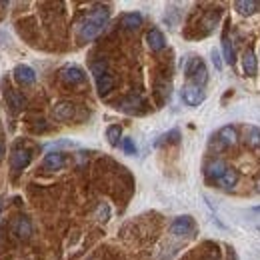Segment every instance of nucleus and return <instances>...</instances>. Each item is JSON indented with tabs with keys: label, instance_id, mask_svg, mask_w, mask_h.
Returning a JSON list of instances; mask_svg holds the SVG:
<instances>
[{
	"label": "nucleus",
	"instance_id": "obj_1",
	"mask_svg": "<svg viewBox=\"0 0 260 260\" xmlns=\"http://www.w3.org/2000/svg\"><path fill=\"white\" fill-rule=\"evenodd\" d=\"M110 18V10L106 6H94L90 12H86L78 24H76V34L80 42H90L94 40L98 34L104 30L106 22Z\"/></svg>",
	"mask_w": 260,
	"mask_h": 260
},
{
	"label": "nucleus",
	"instance_id": "obj_2",
	"mask_svg": "<svg viewBox=\"0 0 260 260\" xmlns=\"http://www.w3.org/2000/svg\"><path fill=\"white\" fill-rule=\"evenodd\" d=\"M184 74H186V78L192 84L200 86V88H204V84L208 82V68H206L204 60L200 56H188L186 58V62H184Z\"/></svg>",
	"mask_w": 260,
	"mask_h": 260
},
{
	"label": "nucleus",
	"instance_id": "obj_3",
	"mask_svg": "<svg viewBox=\"0 0 260 260\" xmlns=\"http://www.w3.org/2000/svg\"><path fill=\"white\" fill-rule=\"evenodd\" d=\"M236 140H238L236 128H234V126H222V128L214 134V138H212V148H216V150H224V148L234 146Z\"/></svg>",
	"mask_w": 260,
	"mask_h": 260
},
{
	"label": "nucleus",
	"instance_id": "obj_4",
	"mask_svg": "<svg viewBox=\"0 0 260 260\" xmlns=\"http://www.w3.org/2000/svg\"><path fill=\"white\" fill-rule=\"evenodd\" d=\"M32 162V152L28 148H22V146H14L12 154H10V168L14 172H22L28 164Z\"/></svg>",
	"mask_w": 260,
	"mask_h": 260
},
{
	"label": "nucleus",
	"instance_id": "obj_5",
	"mask_svg": "<svg viewBox=\"0 0 260 260\" xmlns=\"http://www.w3.org/2000/svg\"><path fill=\"white\" fill-rule=\"evenodd\" d=\"M180 98H182V102H184L186 106H198V104L204 102L206 94H204V90H202L200 86H196V84H192V82H188V84L182 86Z\"/></svg>",
	"mask_w": 260,
	"mask_h": 260
},
{
	"label": "nucleus",
	"instance_id": "obj_6",
	"mask_svg": "<svg viewBox=\"0 0 260 260\" xmlns=\"http://www.w3.org/2000/svg\"><path fill=\"white\" fill-rule=\"evenodd\" d=\"M230 168L224 160H220V158H214V160H210V162H206L204 166V174H206V180L208 182H214V184H218L220 180H222V176L226 174V170Z\"/></svg>",
	"mask_w": 260,
	"mask_h": 260
},
{
	"label": "nucleus",
	"instance_id": "obj_7",
	"mask_svg": "<svg viewBox=\"0 0 260 260\" xmlns=\"http://www.w3.org/2000/svg\"><path fill=\"white\" fill-rule=\"evenodd\" d=\"M170 232L174 236H192L196 232V224L192 220V216H178L172 220L170 224Z\"/></svg>",
	"mask_w": 260,
	"mask_h": 260
},
{
	"label": "nucleus",
	"instance_id": "obj_8",
	"mask_svg": "<svg viewBox=\"0 0 260 260\" xmlns=\"http://www.w3.org/2000/svg\"><path fill=\"white\" fill-rule=\"evenodd\" d=\"M60 78L66 84H82L86 80V74L80 66L76 64H66L62 70H60Z\"/></svg>",
	"mask_w": 260,
	"mask_h": 260
},
{
	"label": "nucleus",
	"instance_id": "obj_9",
	"mask_svg": "<svg viewBox=\"0 0 260 260\" xmlns=\"http://www.w3.org/2000/svg\"><path fill=\"white\" fill-rule=\"evenodd\" d=\"M52 112H54V118L56 120L68 122V120H72L76 116V104L70 102V100H60V102L54 104V110Z\"/></svg>",
	"mask_w": 260,
	"mask_h": 260
},
{
	"label": "nucleus",
	"instance_id": "obj_10",
	"mask_svg": "<svg viewBox=\"0 0 260 260\" xmlns=\"http://www.w3.org/2000/svg\"><path fill=\"white\" fill-rule=\"evenodd\" d=\"M12 74H14V80L18 84H22V86H30V84L36 82V72H34L32 66L28 64H18Z\"/></svg>",
	"mask_w": 260,
	"mask_h": 260
},
{
	"label": "nucleus",
	"instance_id": "obj_11",
	"mask_svg": "<svg viewBox=\"0 0 260 260\" xmlns=\"http://www.w3.org/2000/svg\"><path fill=\"white\" fill-rule=\"evenodd\" d=\"M64 164H66L64 152H48V154L44 156V160H42L44 170H48V172L60 170V168H64Z\"/></svg>",
	"mask_w": 260,
	"mask_h": 260
},
{
	"label": "nucleus",
	"instance_id": "obj_12",
	"mask_svg": "<svg viewBox=\"0 0 260 260\" xmlns=\"http://www.w3.org/2000/svg\"><path fill=\"white\" fill-rule=\"evenodd\" d=\"M12 232L18 236V238H30V234H32V224H30V220L26 218V216H18L16 220H14V224H12Z\"/></svg>",
	"mask_w": 260,
	"mask_h": 260
},
{
	"label": "nucleus",
	"instance_id": "obj_13",
	"mask_svg": "<svg viewBox=\"0 0 260 260\" xmlns=\"http://www.w3.org/2000/svg\"><path fill=\"white\" fill-rule=\"evenodd\" d=\"M146 44H148L150 50L158 52V50H162L164 46H166V38H164V34L158 28H152V30H148V34H146Z\"/></svg>",
	"mask_w": 260,
	"mask_h": 260
},
{
	"label": "nucleus",
	"instance_id": "obj_14",
	"mask_svg": "<svg viewBox=\"0 0 260 260\" xmlns=\"http://www.w3.org/2000/svg\"><path fill=\"white\" fill-rule=\"evenodd\" d=\"M234 10L238 14H242V16H250V14L260 10V2H256V0H236L234 2Z\"/></svg>",
	"mask_w": 260,
	"mask_h": 260
},
{
	"label": "nucleus",
	"instance_id": "obj_15",
	"mask_svg": "<svg viewBox=\"0 0 260 260\" xmlns=\"http://www.w3.org/2000/svg\"><path fill=\"white\" fill-rule=\"evenodd\" d=\"M242 70H244L246 76H254V74H256L258 62H256V56H254L252 50H246V52L242 54Z\"/></svg>",
	"mask_w": 260,
	"mask_h": 260
},
{
	"label": "nucleus",
	"instance_id": "obj_16",
	"mask_svg": "<svg viewBox=\"0 0 260 260\" xmlns=\"http://www.w3.org/2000/svg\"><path fill=\"white\" fill-rule=\"evenodd\" d=\"M94 80H96V88H98V94H100V96H106V94L114 88V78H112L110 72H104L102 76H98V78H94Z\"/></svg>",
	"mask_w": 260,
	"mask_h": 260
},
{
	"label": "nucleus",
	"instance_id": "obj_17",
	"mask_svg": "<svg viewBox=\"0 0 260 260\" xmlns=\"http://www.w3.org/2000/svg\"><path fill=\"white\" fill-rule=\"evenodd\" d=\"M120 24H122L126 30H136V28H140V24H142V16H140L138 12H126V14H122Z\"/></svg>",
	"mask_w": 260,
	"mask_h": 260
},
{
	"label": "nucleus",
	"instance_id": "obj_18",
	"mask_svg": "<svg viewBox=\"0 0 260 260\" xmlns=\"http://www.w3.org/2000/svg\"><path fill=\"white\" fill-rule=\"evenodd\" d=\"M6 100H8V104L12 106V110H22V108H24V104H26V98L22 96L18 90H12V88H8V92H6Z\"/></svg>",
	"mask_w": 260,
	"mask_h": 260
},
{
	"label": "nucleus",
	"instance_id": "obj_19",
	"mask_svg": "<svg viewBox=\"0 0 260 260\" xmlns=\"http://www.w3.org/2000/svg\"><path fill=\"white\" fill-rule=\"evenodd\" d=\"M236 182H238V174H236V170H234V168H228L226 174L222 176V180L218 182V186L224 188V190H230V188L236 186Z\"/></svg>",
	"mask_w": 260,
	"mask_h": 260
},
{
	"label": "nucleus",
	"instance_id": "obj_20",
	"mask_svg": "<svg viewBox=\"0 0 260 260\" xmlns=\"http://www.w3.org/2000/svg\"><path fill=\"white\" fill-rule=\"evenodd\" d=\"M120 138H122V128L118 124H112V126L106 128V140H108L110 146H118Z\"/></svg>",
	"mask_w": 260,
	"mask_h": 260
},
{
	"label": "nucleus",
	"instance_id": "obj_21",
	"mask_svg": "<svg viewBox=\"0 0 260 260\" xmlns=\"http://www.w3.org/2000/svg\"><path fill=\"white\" fill-rule=\"evenodd\" d=\"M246 144L250 148H260V128L258 126H248L246 128Z\"/></svg>",
	"mask_w": 260,
	"mask_h": 260
},
{
	"label": "nucleus",
	"instance_id": "obj_22",
	"mask_svg": "<svg viewBox=\"0 0 260 260\" xmlns=\"http://www.w3.org/2000/svg\"><path fill=\"white\" fill-rule=\"evenodd\" d=\"M222 52H224V60L228 64H234V48H232V42L226 32L222 34Z\"/></svg>",
	"mask_w": 260,
	"mask_h": 260
},
{
	"label": "nucleus",
	"instance_id": "obj_23",
	"mask_svg": "<svg viewBox=\"0 0 260 260\" xmlns=\"http://www.w3.org/2000/svg\"><path fill=\"white\" fill-rule=\"evenodd\" d=\"M138 106H142V98L140 96H130L124 102H120V110H124V112H134Z\"/></svg>",
	"mask_w": 260,
	"mask_h": 260
},
{
	"label": "nucleus",
	"instance_id": "obj_24",
	"mask_svg": "<svg viewBox=\"0 0 260 260\" xmlns=\"http://www.w3.org/2000/svg\"><path fill=\"white\" fill-rule=\"evenodd\" d=\"M178 140H180V132L174 128V130H170V132H166V134H162L160 140L156 142V146H160L164 142H178Z\"/></svg>",
	"mask_w": 260,
	"mask_h": 260
},
{
	"label": "nucleus",
	"instance_id": "obj_25",
	"mask_svg": "<svg viewBox=\"0 0 260 260\" xmlns=\"http://www.w3.org/2000/svg\"><path fill=\"white\" fill-rule=\"evenodd\" d=\"M90 72L94 74V78H98V76H102L104 72H108V66H106L104 60H96V62H92V66H90Z\"/></svg>",
	"mask_w": 260,
	"mask_h": 260
},
{
	"label": "nucleus",
	"instance_id": "obj_26",
	"mask_svg": "<svg viewBox=\"0 0 260 260\" xmlns=\"http://www.w3.org/2000/svg\"><path fill=\"white\" fill-rule=\"evenodd\" d=\"M96 218L100 220V222H106L108 218H110V206L106 204V202H102L100 206H98L96 210Z\"/></svg>",
	"mask_w": 260,
	"mask_h": 260
},
{
	"label": "nucleus",
	"instance_id": "obj_27",
	"mask_svg": "<svg viewBox=\"0 0 260 260\" xmlns=\"http://www.w3.org/2000/svg\"><path fill=\"white\" fill-rule=\"evenodd\" d=\"M122 150H124V154H128V156H134V154H136V144H134L132 138H122Z\"/></svg>",
	"mask_w": 260,
	"mask_h": 260
},
{
	"label": "nucleus",
	"instance_id": "obj_28",
	"mask_svg": "<svg viewBox=\"0 0 260 260\" xmlns=\"http://www.w3.org/2000/svg\"><path fill=\"white\" fill-rule=\"evenodd\" d=\"M212 62H214V66L220 70L222 68V60H220V56H218V52L216 50H212Z\"/></svg>",
	"mask_w": 260,
	"mask_h": 260
},
{
	"label": "nucleus",
	"instance_id": "obj_29",
	"mask_svg": "<svg viewBox=\"0 0 260 260\" xmlns=\"http://www.w3.org/2000/svg\"><path fill=\"white\" fill-rule=\"evenodd\" d=\"M2 154H4V146H2V142H0V158H2Z\"/></svg>",
	"mask_w": 260,
	"mask_h": 260
},
{
	"label": "nucleus",
	"instance_id": "obj_30",
	"mask_svg": "<svg viewBox=\"0 0 260 260\" xmlns=\"http://www.w3.org/2000/svg\"><path fill=\"white\" fill-rule=\"evenodd\" d=\"M256 190L260 192V178H258V182H256Z\"/></svg>",
	"mask_w": 260,
	"mask_h": 260
},
{
	"label": "nucleus",
	"instance_id": "obj_31",
	"mask_svg": "<svg viewBox=\"0 0 260 260\" xmlns=\"http://www.w3.org/2000/svg\"><path fill=\"white\" fill-rule=\"evenodd\" d=\"M256 210H258V212H260V206H258V208H256Z\"/></svg>",
	"mask_w": 260,
	"mask_h": 260
}]
</instances>
